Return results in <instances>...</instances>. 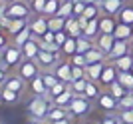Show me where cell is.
<instances>
[{
  "label": "cell",
  "instance_id": "6da1fadb",
  "mask_svg": "<svg viewBox=\"0 0 133 124\" xmlns=\"http://www.w3.org/2000/svg\"><path fill=\"white\" fill-rule=\"evenodd\" d=\"M52 104H54V102L50 100V96H36L34 94V98L30 100V104H28V114L36 120H46Z\"/></svg>",
  "mask_w": 133,
  "mask_h": 124
},
{
  "label": "cell",
  "instance_id": "7a4b0ae2",
  "mask_svg": "<svg viewBox=\"0 0 133 124\" xmlns=\"http://www.w3.org/2000/svg\"><path fill=\"white\" fill-rule=\"evenodd\" d=\"M22 60H24L22 46H16V44H8L6 50L0 54V62H2L6 68H18Z\"/></svg>",
  "mask_w": 133,
  "mask_h": 124
},
{
  "label": "cell",
  "instance_id": "3957f363",
  "mask_svg": "<svg viewBox=\"0 0 133 124\" xmlns=\"http://www.w3.org/2000/svg\"><path fill=\"white\" fill-rule=\"evenodd\" d=\"M18 74L30 84L36 76L42 74V68H40V64L34 60V58H24V60L20 62V66H18Z\"/></svg>",
  "mask_w": 133,
  "mask_h": 124
},
{
  "label": "cell",
  "instance_id": "277c9868",
  "mask_svg": "<svg viewBox=\"0 0 133 124\" xmlns=\"http://www.w3.org/2000/svg\"><path fill=\"white\" fill-rule=\"evenodd\" d=\"M32 12H34L32 6L28 4V2H22V0L6 4V16H10V18H30Z\"/></svg>",
  "mask_w": 133,
  "mask_h": 124
},
{
  "label": "cell",
  "instance_id": "5b68a950",
  "mask_svg": "<svg viewBox=\"0 0 133 124\" xmlns=\"http://www.w3.org/2000/svg\"><path fill=\"white\" fill-rule=\"evenodd\" d=\"M60 54H62V52H54V50L40 48L38 56H36V62L40 64L42 70H52V68H56V64L60 62Z\"/></svg>",
  "mask_w": 133,
  "mask_h": 124
},
{
  "label": "cell",
  "instance_id": "8992f818",
  "mask_svg": "<svg viewBox=\"0 0 133 124\" xmlns=\"http://www.w3.org/2000/svg\"><path fill=\"white\" fill-rule=\"evenodd\" d=\"M70 112H72V116H78V118H82V116H85V114L89 112V98H85L83 94H76L72 98V102H70Z\"/></svg>",
  "mask_w": 133,
  "mask_h": 124
},
{
  "label": "cell",
  "instance_id": "52a82bcc",
  "mask_svg": "<svg viewBox=\"0 0 133 124\" xmlns=\"http://www.w3.org/2000/svg\"><path fill=\"white\" fill-rule=\"evenodd\" d=\"M2 24H4V30L10 36H16L20 30H24L30 24V20L28 18H10V16H4L2 18Z\"/></svg>",
  "mask_w": 133,
  "mask_h": 124
},
{
  "label": "cell",
  "instance_id": "ba28073f",
  "mask_svg": "<svg viewBox=\"0 0 133 124\" xmlns=\"http://www.w3.org/2000/svg\"><path fill=\"white\" fill-rule=\"evenodd\" d=\"M117 74H119L117 66L111 60H107L105 62V68H103V72H101V76H99V84H103V86L109 88L111 82H115V80H117Z\"/></svg>",
  "mask_w": 133,
  "mask_h": 124
},
{
  "label": "cell",
  "instance_id": "9c48e42d",
  "mask_svg": "<svg viewBox=\"0 0 133 124\" xmlns=\"http://www.w3.org/2000/svg\"><path fill=\"white\" fill-rule=\"evenodd\" d=\"M97 106L107 110V112H113V110L119 108V100H117L111 92H101V94L97 96Z\"/></svg>",
  "mask_w": 133,
  "mask_h": 124
},
{
  "label": "cell",
  "instance_id": "30bf717a",
  "mask_svg": "<svg viewBox=\"0 0 133 124\" xmlns=\"http://www.w3.org/2000/svg\"><path fill=\"white\" fill-rule=\"evenodd\" d=\"M131 52V40H115V44L111 48V52L107 54V60H115L119 56H125Z\"/></svg>",
  "mask_w": 133,
  "mask_h": 124
},
{
  "label": "cell",
  "instance_id": "8fae6325",
  "mask_svg": "<svg viewBox=\"0 0 133 124\" xmlns=\"http://www.w3.org/2000/svg\"><path fill=\"white\" fill-rule=\"evenodd\" d=\"M125 6V0H101L99 8L101 14H109V16H117V12Z\"/></svg>",
  "mask_w": 133,
  "mask_h": 124
},
{
  "label": "cell",
  "instance_id": "7c38bea8",
  "mask_svg": "<svg viewBox=\"0 0 133 124\" xmlns=\"http://www.w3.org/2000/svg\"><path fill=\"white\" fill-rule=\"evenodd\" d=\"M22 52H24V58H34V60H36V56H38V52H40L38 36H30L22 44Z\"/></svg>",
  "mask_w": 133,
  "mask_h": 124
},
{
  "label": "cell",
  "instance_id": "4fadbf2b",
  "mask_svg": "<svg viewBox=\"0 0 133 124\" xmlns=\"http://www.w3.org/2000/svg\"><path fill=\"white\" fill-rule=\"evenodd\" d=\"M30 30H32V36H42V34L48 30V16H44V14H38L36 18H32L30 20Z\"/></svg>",
  "mask_w": 133,
  "mask_h": 124
},
{
  "label": "cell",
  "instance_id": "5bb4252c",
  "mask_svg": "<svg viewBox=\"0 0 133 124\" xmlns=\"http://www.w3.org/2000/svg\"><path fill=\"white\" fill-rule=\"evenodd\" d=\"M115 36L113 34H105V32H99V36L94 40V44L97 46V48H101V50L105 52V54H109L111 48H113V44H115Z\"/></svg>",
  "mask_w": 133,
  "mask_h": 124
},
{
  "label": "cell",
  "instance_id": "9a60e30c",
  "mask_svg": "<svg viewBox=\"0 0 133 124\" xmlns=\"http://www.w3.org/2000/svg\"><path fill=\"white\" fill-rule=\"evenodd\" d=\"M54 72H56V76L60 80H64V82H72V62L70 60H64V62H58L56 64V68H54Z\"/></svg>",
  "mask_w": 133,
  "mask_h": 124
},
{
  "label": "cell",
  "instance_id": "2e32d148",
  "mask_svg": "<svg viewBox=\"0 0 133 124\" xmlns=\"http://www.w3.org/2000/svg\"><path fill=\"white\" fill-rule=\"evenodd\" d=\"M105 62L107 60H101V62H94V64H85V76L88 80H94V82H99V76L105 68Z\"/></svg>",
  "mask_w": 133,
  "mask_h": 124
},
{
  "label": "cell",
  "instance_id": "e0dca14e",
  "mask_svg": "<svg viewBox=\"0 0 133 124\" xmlns=\"http://www.w3.org/2000/svg\"><path fill=\"white\" fill-rule=\"evenodd\" d=\"M66 32L70 34V36H74V38H79V36L83 34V28H82V24H79L78 16L66 18Z\"/></svg>",
  "mask_w": 133,
  "mask_h": 124
},
{
  "label": "cell",
  "instance_id": "ac0fdd59",
  "mask_svg": "<svg viewBox=\"0 0 133 124\" xmlns=\"http://www.w3.org/2000/svg\"><path fill=\"white\" fill-rule=\"evenodd\" d=\"M117 20L115 16H109V14H103V16H99V30L105 34H113L115 32V26H117Z\"/></svg>",
  "mask_w": 133,
  "mask_h": 124
},
{
  "label": "cell",
  "instance_id": "d6986e66",
  "mask_svg": "<svg viewBox=\"0 0 133 124\" xmlns=\"http://www.w3.org/2000/svg\"><path fill=\"white\" fill-rule=\"evenodd\" d=\"M117 40H133V26L131 24H123V22H117L115 26V32H113Z\"/></svg>",
  "mask_w": 133,
  "mask_h": 124
},
{
  "label": "cell",
  "instance_id": "ffe728a7",
  "mask_svg": "<svg viewBox=\"0 0 133 124\" xmlns=\"http://www.w3.org/2000/svg\"><path fill=\"white\" fill-rule=\"evenodd\" d=\"M99 18H89V22L85 24V28H83V36L89 40H95L99 36Z\"/></svg>",
  "mask_w": 133,
  "mask_h": 124
},
{
  "label": "cell",
  "instance_id": "44dd1931",
  "mask_svg": "<svg viewBox=\"0 0 133 124\" xmlns=\"http://www.w3.org/2000/svg\"><path fill=\"white\" fill-rule=\"evenodd\" d=\"M24 82L26 80L20 76V74H16V76H8V80H6L4 84V88H10V90H14V92H18V94H22L24 92Z\"/></svg>",
  "mask_w": 133,
  "mask_h": 124
},
{
  "label": "cell",
  "instance_id": "7402d4cb",
  "mask_svg": "<svg viewBox=\"0 0 133 124\" xmlns=\"http://www.w3.org/2000/svg\"><path fill=\"white\" fill-rule=\"evenodd\" d=\"M30 90H32L36 96H48V86H46L44 78H42V74H40V76H36V78L30 82Z\"/></svg>",
  "mask_w": 133,
  "mask_h": 124
},
{
  "label": "cell",
  "instance_id": "603a6c76",
  "mask_svg": "<svg viewBox=\"0 0 133 124\" xmlns=\"http://www.w3.org/2000/svg\"><path fill=\"white\" fill-rule=\"evenodd\" d=\"M74 96H76V92L72 90V86H68V90H64L60 96H56V98H54L52 102H54V104H58V106H66V108H68Z\"/></svg>",
  "mask_w": 133,
  "mask_h": 124
},
{
  "label": "cell",
  "instance_id": "cb8c5ba5",
  "mask_svg": "<svg viewBox=\"0 0 133 124\" xmlns=\"http://www.w3.org/2000/svg\"><path fill=\"white\" fill-rule=\"evenodd\" d=\"M76 52H78V38L68 36V40L62 44V54H64V56H74Z\"/></svg>",
  "mask_w": 133,
  "mask_h": 124
},
{
  "label": "cell",
  "instance_id": "d4e9b609",
  "mask_svg": "<svg viewBox=\"0 0 133 124\" xmlns=\"http://www.w3.org/2000/svg\"><path fill=\"white\" fill-rule=\"evenodd\" d=\"M117 20L123 24H131L133 26V6H129V4L123 6L121 10L117 12Z\"/></svg>",
  "mask_w": 133,
  "mask_h": 124
},
{
  "label": "cell",
  "instance_id": "484cf974",
  "mask_svg": "<svg viewBox=\"0 0 133 124\" xmlns=\"http://www.w3.org/2000/svg\"><path fill=\"white\" fill-rule=\"evenodd\" d=\"M111 62L117 66V70H131V66H133V54L129 52V54L119 56V58H115V60H111Z\"/></svg>",
  "mask_w": 133,
  "mask_h": 124
},
{
  "label": "cell",
  "instance_id": "4316f807",
  "mask_svg": "<svg viewBox=\"0 0 133 124\" xmlns=\"http://www.w3.org/2000/svg\"><path fill=\"white\" fill-rule=\"evenodd\" d=\"M48 28L58 32V30H66V18L64 16H48Z\"/></svg>",
  "mask_w": 133,
  "mask_h": 124
},
{
  "label": "cell",
  "instance_id": "83f0119b",
  "mask_svg": "<svg viewBox=\"0 0 133 124\" xmlns=\"http://www.w3.org/2000/svg\"><path fill=\"white\" fill-rule=\"evenodd\" d=\"M99 94H101V88L95 84L94 80H89L88 86H85V90H83V96L89 98V100H97V96H99Z\"/></svg>",
  "mask_w": 133,
  "mask_h": 124
},
{
  "label": "cell",
  "instance_id": "f1b7e54d",
  "mask_svg": "<svg viewBox=\"0 0 133 124\" xmlns=\"http://www.w3.org/2000/svg\"><path fill=\"white\" fill-rule=\"evenodd\" d=\"M109 92H111L113 96H115L117 100H119V98H123V96L127 94L129 90H127V88H125V86L121 84V82H119V80H115V82H111V84H109Z\"/></svg>",
  "mask_w": 133,
  "mask_h": 124
},
{
  "label": "cell",
  "instance_id": "f546056e",
  "mask_svg": "<svg viewBox=\"0 0 133 124\" xmlns=\"http://www.w3.org/2000/svg\"><path fill=\"white\" fill-rule=\"evenodd\" d=\"M117 80L121 82L127 90H133V74L129 72V70H119V74H117Z\"/></svg>",
  "mask_w": 133,
  "mask_h": 124
},
{
  "label": "cell",
  "instance_id": "4dcf8cb0",
  "mask_svg": "<svg viewBox=\"0 0 133 124\" xmlns=\"http://www.w3.org/2000/svg\"><path fill=\"white\" fill-rule=\"evenodd\" d=\"M62 6V0H46V8H44V16H56L58 10Z\"/></svg>",
  "mask_w": 133,
  "mask_h": 124
},
{
  "label": "cell",
  "instance_id": "1f68e13d",
  "mask_svg": "<svg viewBox=\"0 0 133 124\" xmlns=\"http://www.w3.org/2000/svg\"><path fill=\"white\" fill-rule=\"evenodd\" d=\"M58 16H64V18L74 16V0H62V6H60V10H58Z\"/></svg>",
  "mask_w": 133,
  "mask_h": 124
},
{
  "label": "cell",
  "instance_id": "d6a6232c",
  "mask_svg": "<svg viewBox=\"0 0 133 124\" xmlns=\"http://www.w3.org/2000/svg\"><path fill=\"white\" fill-rule=\"evenodd\" d=\"M18 98H20V94L14 90H10V88H4L2 86V102L4 104H14V102H18Z\"/></svg>",
  "mask_w": 133,
  "mask_h": 124
},
{
  "label": "cell",
  "instance_id": "836d02e7",
  "mask_svg": "<svg viewBox=\"0 0 133 124\" xmlns=\"http://www.w3.org/2000/svg\"><path fill=\"white\" fill-rule=\"evenodd\" d=\"M68 86H70V84H68V82H64V80H60L58 84H54L50 90H48V96H50V100H54L56 96H60L64 90H68Z\"/></svg>",
  "mask_w": 133,
  "mask_h": 124
},
{
  "label": "cell",
  "instance_id": "e575fe53",
  "mask_svg": "<svg viewBox=\"0 0 133 124\" xmlns=\"http://www.w3.org/2000/svg\"><path fill=\"white\" fill-rule=\"evenodd\" d=\"M30 36H32V30H30V24H28L26 28H24V30H20V32H18L16 36H12V38H14V44H16V46H22L24 42H26V40L30 38Z\"/></svg>",
  "mask_w": 133,
  "mask_h": 124
},
{
  "label": "cell",
  "instance_id": "d590c367",
  "mask_svg": "<svg viewBox=\"0 0 133 124\" xmlns=\"http://www.w3.org/2000/svg\"><path fill=\"white\" fill-rule=\"evenodd\" d=\"M42 78H44V82H46V86H48V90H50L54 84H58L60 82V78L56 76V72L54 70H42Z\"/></svg>",
  "mask_w": 133,
  "mask_h": 124
},
{
  "label": "cell",
  "instance_id": "8d00e7d4",
  "mask_svg": "<svg viewBox=\"0 0 133 124\" xmlns=\"http://www.w3.org/2000/svg\"><path fill=\"white\" fill-rule=\"evenodd\" d=\"M88 82H89L88 78H78V80H72V82H70V86H72V90L76 92V94H83V90H85Z\"/></svg>",
  "mask_w": 133,
  "mask_h": 124
},
{
  "label": "cell",
  "instance_id": "74e56055",
  "mask_svg": "<svg viewBox=\"0 0 133 124\" xmlns=\"http://www.w3.org/2000/svg\"><path fill=\"white\" fill-rule=\"evenodd\" d=\"M127 108H133V90H129L123 98H119V110H127Z\"/></svg>",
  "mask_w": 133,
  "mask_h": 124
},
{
  "label": "cell",
  "instance_id": "f35d334b",
  "mask_svg": "<svg viewBox=\"0 0 133 124\" xmlns=\"http://www.w3.org/2000/svg\"><path fill=\"white\" fill-rule=\"evenodd\" d=\"M88 18H99V14H101V8H99V4H88L85 6V12H83Z\"/></svg>",
  "mask_w": 133,
  "mask_h": 124
},
{
  "label": "cell",
  "instance_id": "ab89813d",
  "mask_svg": "<svg viewBox=\"0 0 133 124\" xmlns=\"http://www.w3.org/2000/svg\"><path fill=\"white\" fill-rule=\"evenodd\" d=\"M119 120H121V124H133V108L119 110Z\"/></svg>",
  "mask_w": 133,
  "mask_h": 124
},
{
  "label": "cell",
  "instance_id": "60d3db41",
  "mask_svg": "<svg viewBox=\"0 0 133 124\" xmlns=\"http://www.w3.org/2000/svg\"><path fill=\"white\" fill-rule=\"evenodd\" d=\"M78 78H88V76H85V66H76V64H72V80H78Z\"/></svg>",
  "mask_w": 133,
  "mask_h": 124
},
{
  "label": "cell",
  "instance_id": "b9f144b4",
  "mask_svg": "<svg viewBox=\"0 0 133 124\" xmlns=\"http://www.w3.org/2000/svg\"><path fill=\"white\" fill-rule=\"evenodd\" d=\"M70 62H72V64H76V66H85V64H88L85 54H82V52H76L74 56H70Z\"/></svg>",
  "mask_w": 133,
  "mask_h": 124
},
{
  "label": "cell",
  "instance_id": "7bdbcfd3",
  "mask_svg": "<svg viewBox=\"0 0 133 124\" xmlns=\"http://www.w3.org/2000/svg\"><path fill=\"white\" fill-rule=\"evenodd\" d=\"M85 2L83 0H74V16H82L83 12H85Z\"/></svg>",
  "mask_w": 133,
  "mask_h": 124
},
{
  "label": "cell",
  "instance_id": "ee69618b",
  "mask_svg": "<svg viewBox=\"0 0 133 124\" xmlns=\"http://www.w3.org/2000/svg\"><path fill=\"white\" fill-rule=\"evenodd\" d=\"M68 36H70V34H68L66 30H58V32H56V44L62 48V44H64V42L68 40Z\"/></svg>",
  "mask_w": 133,
  "mask_h": 124
},
{
  "label": "cell",
  "instance_id": "f6af8a7d",
  "mask_svg": "<svg viewBox=\"0 0 133 124\" xmlns=\"http://www.w3.org/2000/svg\"><path fill=\"white\" fill-rule=\"evenodd\" d=\"M44 8H46V0H36L32 4V10L36 14H44Z\"/></svg>",
  "mask_w": 133,
  "mask_h": 124
},
{
  "label": "cell",
  "instance_id": "bcb514c9",
  "mask_svg": "<svg viewBox=\"0 0 133 124\" xmlns=\"http://www.w3.org/2000/svg\"><path fill=\"white\" fill-rule=\"evenodd\" d=\"M99 124H121V120L119 118H115V116H103V118H101V122Z\"/></svg>",
  "mask_w": 133,
  "mask_h": 124
},
{
  "label": "cell",
  "instance_id": "7dc6e473",
  "mask_svg": "<svg viewBox=\"0 0 133 124\" xmlns=\"http://www.w3.org/2000/svg\"><path fill=\"white\" fill-rule=\"evenodd\" d=\"M6 70H8V68H6L2 62H0V86H2L6 80H8V72H6Z\"/></svg>",
  "mask_w": 133,
  "mask_h": 124
},
{
  "label": "cell",
  "instance_id": "c3c4849f",
  "mask_svg": "<svg viewBox=\"0 0 133 124\" xmlns=\"http://www.w3.org/2000/svg\"><path fill=\"white\" fill-rule=\"evenodd\" d=\"M6 46H8V36L4 32H0V54L6 50Z\"/></svg>",
  "mask_w": 133,
  "mask_h": 124
},
{
  "label": "cell",
  "instance_id": "681fc988",
  "mask_svg": "<svg viewBox=\"0 0 133 124\" xmlns=\"http://www.w3.org/2000/svg\"><path fill=\"white\" fill-rule=\"evenodd\" d=\"M48 124H72V118L66 116V118H60V120H50Z\"/></svg>",
  "mask_w": 133,
  "mask_h": 124
},
{
  "label": "cell",
  "instance_id": "f907efd6",
  "mask_svg": "<svg viewBox=\"0 0 133 124\" xmlns=\"http://www.w3.org/2000/svg\"><path fill=\"white\" fill-rule=\"evenodd\" d=\"M4 16H6V4L0 0V18H4Z\"/></svg>",
  "mask_w": 133,
  "mask_h": 124
},
{
  "label": "cell",
  "instance_id": "816d5d0a",
  "mask_svg": "<svg viewBox=\"0 0 133 124\" xmlns=\"http://www.w3.org/2000/svg\"><path fill=\"white\" fill-rule=\"evenodd\" d=\"M83 2H85V4H99L101 0H83Z\"/></svg>",
  "mask_w": 133,
  "mask_h": 124
},
{
  "label": "cell",
  "instance_id": "f5cc1de1",
  "mask_svg": "<svg viewBox=\"0 0 133 124\" xmlns=\"http://www.w3.org/2000/svg\"><path fill=\"white\" fill-rule=\"evenodd\" d=\"M30 124H42V120H36V118H34V120H32Z\"/></svg>",
  "mask_w": 133,
  "mask_h": 124
},
{
  "label": "cell",
  "instance_id": "db71d44e",
  "mask_svg": "<svg viewBox=\"0 0 133 124\" xmlns=\"http://www.w3.org/2000/svg\"><path fill=\"white\" fill-rule=\"evenodd\" d=\"M0 32H4V24H2V18H0Z\"/></svg>",
  "mask_w": 133,
  "mask_h": 124
},
{
  "label": "cell",
  "instance_id": "11a10c76",
  "mask_svg": "<svg viewBox=\"0 0 133 124\" xmlns=\"http://www.w3.org/2000/svg\"><path fill=\"white\" fill-rule=\"evenodd\" d=\"M24 2H28V4L32 6V4H34V2H36V0H24Z\"/></svg>",
  "mask_w": 133,
  "mask_h": 124
},
{
  "label": "cell",
  "instance_id": "9f6ffc18",
  "mask_svg": "<svg viewBox=\"0 0 133 124\" xmlns=\"http://www.w3.org/2000/svg\"><path fill=\"white\" fill-rule=\"evenodd\" d=\"M2 2H6V4H8V2H16V0H2Z\"/></svg>",
  "mask_w": 133,
  "mask_h": 124
},
{
  "label": "cell",
  "instance_id": "6f0895ef",
  "mask_svg": "<svg viewBox=\"0 0 133 124\" xmlns=\"http://www.w3.org/2000/svg\"><path fill=\"white\" fill-rule=\"evenodd\" d=\"M0 102H2V88H0Z\"/></svg>",
  "mask_w": 133,
  "mask_h": 124
},
{
  "label": "cell",
  "instance_id": "680465c9",
  "mask_svg": "<svg viewBox=\"0 0 133 124\" xmlns=\"http://www.w3.org/2000/svg\"><path fill=\"white\" fill-rule=\"evenodd\" d=\"M131 54H133V40H131Z\"/></svg>",
  "mask_w": 133,
  "mask_h": 124
},
{
  "label": "cell",
  "instance_id": "91938a15",
  "mask_svg": "<svg viewBox=\"0 0 133 124\" xmlns=\"http://www.w3.org/2000/svg\"><path fill=\"white\" fill-rule=\"evenodd\" d=\"M129 72H131V74H133V66H131V70H129Z\"/></svg>",
  "mask_w": 133,
  "mask_h": 124
},
{
  "label": "cell",
  "instance_id": "94428289",
  "mask_svg": "<svg viewBox=\"0 0 133 124\" xmlns=\"http://www.w3.org/2000/svg\"><path fill=\"white\" fill-rule=\"evenodd\" d=\"M83 124H89V122H83Z\"/></svg>",
  "mask_w": 133,
  "mask_h": 124
}]
</instances>
